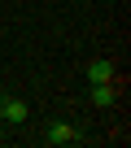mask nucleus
Segmentation results:
<instances>
[{"instance_id": "1", "label": "nucleus", "mask_w": 131, "mask_h": 148, "mask_svg": "<svg viewBox=\"0 0 131 148\" xmlns=\"http://www.w3.org/2000/svg\"><path fill=\"white\" fill-rule=\"evenodd\" d=\"M109 74H114L109 61H92V65H88V79H92V83H109Z\"/></svg>"}, {"instance_id": "5", "label": "nucleus", "mask_w": 131, "mask_h": 148, "mask_svg": "<svg viewBox=\"0 0 131 148\" xmlns=\"http://www.w3.org/2000/svg\"><path fill=\"white\" fill-rule=\"evenodd\" d=\"M0 118H5V113H0Z\"/></svg>"}, {"instance_id": "3", "label": "nucleus", "mask_w": 131, "mask_h": 148, "mask_svg": "<svg viewBox=\"0 0 131 148\" xmlns=\"http://www.w3.org/2000/svg\"><path fill=\"white\" fill-rule=\"evenodd\" d=\"M70 139H74V126H66V122L48 131V144H70Z\"/></svg>"}, {"instance_id": "2", "label": "nucleus", "mask_w": 131, "mask_h": 148, "mask_svg": "<svg viewBox=\"0 0 131 148\" xmlns=\"http://www.w3.org/2000/svg\"><path fill=\"white\" fill-rule=\"evenodd\" d=\"M0 113H5L9 122H22V118H26V105H22V100H5V105H0Z\"/></svg>"}, {"instance_id": "4", "label": "nucleus", "mask_w": 131, "mask_h": 148, "mask_svg": "<svg viewBox=\"0 0 131 148\" xmlns=\"http://www.w3.org/2000/svg\"><path fill=\"white\" fill-rule=\"evenodd\" d=\"M92 100H96V105H114V87H109V83H96V87H92Z\"/></svg>"}]
</instances>
